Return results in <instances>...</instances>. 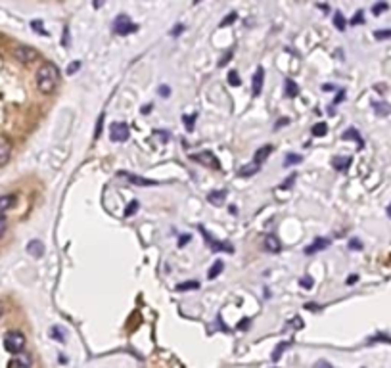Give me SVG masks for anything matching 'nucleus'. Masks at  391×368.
I'll return each instance as SVG.
<instances>
[{"instance_id": "f257e3e1", "label": "nucleus", "mask_w": 391, "mask_h": 368, "mask_svg": "<svg viewBox=\"0 0 391 368\" xmlns=\"http://www.w3.org/2000/svg\"><path fill=\"white\" fill-rule=\"evenodd\" d=\"M60 83V69L56 64L46 62L43 64V67L36 71V87L43 94H50L56 90Z\"/></svg>"}, {"instance_id": "f03ea898", "label": "nucleus", "mask_w": 391, "mask_h": 368, "mask_svg": "<svg viewBox=\"0 0 391 368\" xmlns=\"http://www.w3.org/2000/svg\"><path fill=\"white\" fill-rule=\"evenodd\" d=\"M4 349L12 355H22L25 349V336L17 330H10L4 336Z\"/></svg>"}, {"instance_id": "7ed1b4c3", "label": "nucleus", "mask_w": 391, "mask_h": 368, "mask_svg": "<svg viewBox=\"0 0 391 368\" xmlns=\"http://www.w3.org/2000/svg\"><path fill=\"white\" fill-rule=\"evenodd\" d=\"M113 31H115L117 35H130V33H134V31H138V25L136 23H132L129 20V15H117L115 17V22H113Z\"/></svg>"}, {"instance_id": "20e7f679", "label": "nucleus", "mask_w": 391, "mask_h": 368, "mask_svg": "<svg viewBox=\"0 0 391 368\" xmlns=\"http://www.w3.org/2000/svg\"><path fill=\"white\" fill-rule=\"evenodd\" d=\"M190 159L196 161V163H202V165H205V167H211V169H221V161L217 159V156H215L213 152H207V150L190 156Z\"/></svg>"}, {"instance_id": "39448f33", "label": "nucleus", "mask_w": 391, "mask_h": 368, "mask_svg": "<svg viewBox=\"0 0 391 368\" xmlns=\"http://www.w3.org/2000/svg\"><path fill=\"white\" fill-rule=\"evenodd\" d=\"M109 138H111L113 142H125V140L129 138V125L123 121L111 123V127H109Z\"/></svg>"}, {"instance_id": "423d86ee", "label": "nucleus", "mask_w": 391, "mask_h": 368, "mask_svg": "<svg viewBox=\"0 0 391 368\" xmlns=\"http://www.w3.org/2000/svg\"><path fill=\"white\" fill-rule=\"evenodd\" d=\"M14 56L17 62H22V64H31V62H35L36 58H38V52L33 48V46H25V44H22V46H17L14 50Z\"/></svg>"}, {"instance_id": "0eeeda50", "label": "nucleus", "mask_w": 391, "mask_h": 368, "mask_svg": "<svg viewBox=\"0 0 391 368\" xmlns=\"http://www.w3.org/2000/svg\"><path fill=\"white\" fill-rule=\"evenodd\" d=\"M198 228H200V232H202V236L205 238V242L209 244V247L213 249V251H228V253L234 251V247H232L230 244H226V242H219V240H215L213 236H209V232L205 230L202 224H200Z\"/></svg>"}, {"instance_id": "6e6552de", "label": "nucleus", "mask_w": 391, "mask_h": 368, "mask_svg": "<svg viewBox=\"0 0 391 368\" xmlns=\"http://www.w3.org/2000/svg\"><path fill=\"white\" fill-rule=\"evenodd\" d=\"M10 156H12V142H10V138L0 137V167L6 165L8 161H10Z\"/></svg>"}, {"instance_id": "1a4fd4ad", "label": "nucleus", "mask_w": 391, "mask_h": 368, "mask_svg": "<svg viewBox=\"0 0 391 368\" xmlns=\"http://www.w3.org/2000/svg\"><path fill=\"white\" fill-rule=\"evenodd\" d=\"M119 177H125L127 181H130L132 184H136V186H160V182L158 181H148V179H142V177H138V175L125 173V171H121Z\"/></svg>"}, {"instance_id": "9d476101", "label": "nucleus", "mask_w": 391, "mask_h": 368, "mask_svg": "<svg viewBox=\"0 0 391 368\" xmlns=\"http://www.w3.org/2000/svg\"><path fill=\"white\" fill-rule=\"evenodd\" d=\"M27 253H29L31 257H43L44 255V244L41 240H31L29 244H27Z\"/></svg>"}, {"instance_id": "9b49d317", "label": "nucleus", "mask_w": 391, "mask_h": 368, "mask_svg": "<svg viewBox=\"0 0 391 368\" xmlns=\"http://www.w3.org/2000/svg\"><path fill=\"white\" fill-rule=\"evenodd\" d=\"M263 81H265V69L263 67H257V71L253 75V96H259L261 90H263Z\"/></svg>"}, {"instance_id": "f8f14e48", "label": "nucleus", "mask_w": 391, "mask_h": 368, "mask_svg": "<svg viewBox=\"0 0 391 368\" xmlns=\"http://www.w3.org/2000/svg\"><path fill=\"white\" fill-rule=\"evenodd\" d=\"M328 245H330V240L328 238H317L311 245H309V247H307V249H305V253H307V255H312V253L326 249Z\"/></svg>"}, {"instance_id": "ddd939ff", "label": "nucleus", "mask_w": 391, "mask_h": 368, "mask_svg": "<svg viewBox=\"0 0 391 368\" xmlns=\"http://www.w3.org/2000/svg\"><path fill=\"white\" fill-rule=\"evenodd\" d=\"M263 245H265V249L270 253H278L280 249H282V245H280V242H278V238L276 236H272V234H267L265 236V242H263Z\"/></svg>"}, {"instance_id": "4468645a", "label": "nucleus", "mask_w": 391, "mask_h": 368, "mask_svg": "<svg viewBox=\"0 0 391 368\" xmlns=\"http://www.w3.org/2000/svg\"><path fill=\"white\" fill-rule=\"evenodd\" d=\"M332 165L338 171H347L349 167H351V158H347V156H336L332 159Z\"/></svg>"}, {"instance_id": "2eb2a0df", "label": "nucleus", "mask_w": 391, "mask_h": 368, "mask_svg": "<svg viewBox=\"0 0 391 368\" xmlns=\"http://www.w3.org/2000/svg\"><path fill=\"white\" fill-rule=\"evenodd\" d=\"M272 152V146H261L259 150L255 152V158H253V161L257 163V165H263L265 161H267V158H268V153Z\"/></svg>"}, {"instance_id": "dca6fc26", "label": "nucleus", "mask_w": 391, "mask_h": 368, "mask_svg": "<svg viewBox=\"0 0 391 368\" xmlns=\"http://www.w3.org/2000/svg\"><path fill=\"white\" fill-rule=\"evenodd\" d=\"M15 205V196L8 194V196H0V215L8 211L10 207H14Z\"/></svg>"}, {"instance_id": "f3484780", "label": "nucleus", "mask_w": 391, "mask_h": 368, "mask_svg": "<svg viewBox=\"0 0 391 368\" xmlns=\"http://www.w3.org/2000/svg\"><path fill=\"white\" fill-rule=\"evenodd\" d=\"M341 138L343 140H355L357 144H359V148H362L364 146V142H362V138H361V134L357 132V129H347L343 134H341Z\"/></svg>"}, {"instance_id": "a211bd4d", "label": "nucleus", "mask_w": 391, "mask_h": 368, "mask_svg": "<svg viewBox=\"0 0 391 368\" xmlns=\"http://www.w3.org/2000/svg\"><path fill=\"white\" fill-rule=\"evenodd\" d=\"M207 200H209V203H213V205H221L223 200H226V190H215V192H211V194L207 196Z\"/></svg>"}, {"instance_id": "6ab92c4d", "label": "nucleus", "mask_w": 391, "mask_h": 368, "mask_svg": "<svg viewBox=\"0 0 391 368\" xmlns=\"http://www.w3.org/2000/svg\"><path fill=\"white\" fill-rule=\"evenodd\" d=\"M259 169H261V165H257L255 161H251L249 165H244L242 169H240V177H251V175H255V173H259Z\"/></svg>"}, {"instance_id": "aec40b11", "label": "nucleus", "mask_w": 391, "mask_h": 368, "mask_svg": "<svg viewBox=\"0 0 391 368\" xmlns=\"http://www.w3.org/2000/svg\"><path fill=\"white\" fill-rule=\"evenodd\" d=\"M372 106H374V111L378 115H389L391 113V106L387 102H374Z\"/></svg>"}, {"instance_id": "412c9836", "label": "nucleus", "mask_w": 391, "mask_h": 368, "mask_svg": "<svg viewBox=\"0 0 391 368\" xmlns=\"http://www.w3.org/2000/svg\"><path fill=\"white\" fill-rule=\"evenodd\" d=\"M223 268H225V263H223V261H215V263H213V267L209 268V273H207V278H209V280L217 278V276L223 273Z\"/></svg>"}, {"instance_id": "4be33fe9", "label": "nucleus", "mask_w": 391, "mask_h": 368, "mask_svg": "<svg viewBox=\"0 0 391 368\" xmlns=\"http://www.w3.org/2000/svg\"><path fill=\"white\" fill-rule=\"evenodd\" d=\"M288 347H290V341H280V343L276 345V349H275V353H272V357H270V359H272V362L280 361V357H282V353L286 351V349H288Z\"/></svg>"}, {"instance_id": "5701e85b", "label": "nucleus", "mask_w": 391, "mask_h": 368, "mask_svg": "<svg viewBox=\"0 0 391 368\" xmlns=\"http://www.w3.org/2000/svg\"><path fill=\"white\" fill-rule=\"evenodd\" d=\"M284 85H286V96H290V98H296L297 94H299V87H297V85L291 79H286V83H284Z\"/></svg>"}, {"instance_id": "b1692460", "label": "nucleus", "mask_w": 391, "mask_h": 368, "mask_svg": "<svg viewBox=\"0 0 391 368\" xmlns=\"http://www.w3.org/2000/svg\"><path fill=\"white\" fill-rule=\"evenodd\" d=\"M50 336H52V339H56V341H62V343L65 341V332L62 326H52Z\"/></svg>"}, {"instance_id": "393cba45", "label": "nucleus", "mask_w": 391, "mask_h": 368, "mask_svg": "<svg viewBox=\"0 0 391 368\" xmlns=\"http://www.w3.org/2000/svg\"><path fill=\"white\" fill-rule=\"evenodd\" d=\"M200 288V282L198 280H188V282H182L177 286V292H188V289H198Z\"/></svg>"}, {"instance_id": "a878e982", "label": "nucleus", "mask_w": 391, "mask_h": 368, "mask_svg": "<svg viewBox=\"0 0 391 368\" xmlns=\"http://www.w3.org/2000/svg\"><path fill=\"white\" fill-rule=\"evenodd\" d=\"M334 25L338 27V31H345V25H347V22H345V17H343V14H341V12H336V14H334Z\"/></svg>"}, {"instance_id": "bb28decb", "label": "nucleus", "mask_w": 391, "mask_h": 368, "mask_svg": "<svg viewBox=\"0 0 391 368\" xmlns=\"http://www.w3.org/2000/svg\"><path fill=\"white\" fill-rule=\"evenodd\" d=\"M301 161H303V158H301L299 153H288V156H286V159H284V165H286V167L297 165V163H301Z\"/></svg>"}, {"instance_id": "cd10ccee", "label": "nucleus", "mask_w": 391, "mask_h": 368, "mask_svg": "<svg viewBox=\"0 0 391 368\" xmlns=\"http://www.w3.org/2000/svg\"><path fill=\"white\" fill-rule=\"evenodd\" d=\"M326 132H328L326 123H317V125L312 127V134H315V137H324Z\"/></svg>"}, {"instance_id": "c85d7f7f", "label": "nucleus", "mask_w": 391, "mask_h": 368, "mask_svg": "<svg viewBox=\"0 0 391 368\" xmlns=\"http://www.w3.org/2000/svg\"><path fill=\"white\" fill-rule=\"evenodd\" d=\"M136 211H138V202H136V200H132V202H130L129 205L125 207V213H123V215H125V217H132L134 213H136Z\"/></svg>"}, {"instance_id": "c756f323", "label": "nucleus", "mask_w": 391, "mask_h": 368, "mask_svg": "<svg viewBox=\"0 0 391 368\" xmlns=\"http://www.w3.org/2000/svg\"><path fill=\"white\" fill-rule=\"evenodd\" d=\"M196 117H198V113H192V115H184V123H186V130H188V132H192V130H194Z\"/></svg>"}, {"instance_id": "7c9ffc66", "label": "nucleus", "mask_w": 391, "mask_h": 368, "mask_svg": "<svg viewBox=\"0 0 391 368\" xmlns=\"http://www.w3.org/2000/svg\"><path fill=\"white\" fill-rule=\"evenodd\" d=\"M387 8H389V6H387L385 2H378V4H374V6H372V14H374V15H380L382 12H385Z\"/></svg>"}, {"instance_id": "2f4dec72", "label": "nucleus", "mask_w": 391, "mask_h": 368, "mask_svg": "<svg viewBox=\"0 0 391 368\" xmlns=\"http://www.w3.org/2000/svg\"><path fill=\"white\" fill-rule=\"evenodd\" d=\"M228 83H230L232 87H240V85H242V81H240L238 73H236V71L228 73Z\"/></svg>"}, {"instance_id": "473e14b6", "label": "nucleus", "mask_w": 391, "mask_h": 368, "mask_svg": "<svg viewBox=\"0 0 391 368\" xmlns=\"http://www.w3.org/2000/svg\"><path fill=\"white\" fill-rule=\"evenodd\" d=\"M374 36H376L378 41H385V38H391V29H380L374 33Z\"/></svg>"}, {"instance_id": "72a5a7b5", "label": "nucleus", "mask_w": 391, "mask_h": 368, "mask_svg": "<svg viewBox=\"0 0 391 368\" xmlns=\"http://www.w3.org/2000/svg\"><path fill=\"white\" fill-rule=\"evenodd\" d=\"M238 20V14L236 12H232V14H228V17H225L223 22H221V27H226V25H232V23Z\"/></svg>"}, {"instance_id": "f704fd0d", "label": "nucleus", "mask_w": 391, "mask_h": 368, "mask_svg": "<svg viewBox=\"0 0 391 368\" xmlns=\"http://www.w3.org/2000/svg\"><path fill=\"white\" fill-rule=\"evenodd\" d=\"M31 27H33V29H35L36 33H38V35H48V33H46V31H44V25H43V22H38V20H35V22L31 23Z\"/></svg>"}, {"instance_id": "c9c22d12", "label": "nucleus", "mask_w": 391, "mask_h": 368, "mask_svg": "<svg viewBox=\"0 0 391 368\" xmlns=\"http://www.w3.org/2000/svg\"><path fill=\"white\" fill-rule=\"evenodd\" d=\"M299 284H301L303 288L311 289V288H312V278H311V276H303V278L299 280Z\"/></svg>"}, {"instance_id": "e433bc0d", "label": "nucleus", "mask_w": 391, "mask_h": 368, "mask_svg": "<svg viewBox=\"0 0 391 368\" xmlns=\"http://www.w3.org/2000/svg\"><path fill=\"white\" fill-rule=\"evenodd\" d=\"M6 226H8L6 215H0V238L4 236V232H6Z\"/></svg>"}, {"instance_id": "4c0bfd02", "label": "nucleus", "mask_w": 391, "mask_h": 368, "mask_svg": "<svg viewBox=\"0 0 391 368\" xmlns=\"http://www.w3.org/2000/svg\"><path fill=\"white\" fill-rule=\"evenodd\" d=\"M79 69H81V62H75V64H71L67 67V75H73V73H77Z\"/></svg>"}, {"instance_id": "58836bf2", "label": "nucleus", "mask_w": 391, "mask_h": 368, "mask_svg": "<svg viewBox=\"0 0 391 368\" xmlns=\"http://www.w3.org/2000/svg\"><path fill=\"white\" fill-rule=\"evenodd\" d=\"M160 96H163V98H169V96H171V88L167 87V85H161V87H160Z\"/></svg>"}, {"instance_id": "ea45409f", "label": "nucleus", "mask_w": 391, "mask_h": 368, "mask_svg": "<svg viewBox=\"0 0 391 368\" xmlns=\"http://www.w3.org/2000/svg\"><path fill=\"white\" fill-rule=\"evenodd\" d=\"M102 123H104V113H102V115H100V119H98V123H96V132H94V138H100Z\"/></svg>"}, {"instance_id": "a19ab883", "label": "nucleus", "mask_w": 391, "mask_h": 368, "mask_svg": "<svg viewBox=\"0 0 391 368\" xmlns=\"http://www.w3.org/2000/svg\"><path fill=\"white\" fill-rule=\"evenodd\" d=\"M364 20H362V12H357L355 17L351 20V25H359V23H362Z\"/></svg>"}, {"instance_id": "79ce46f5", "label": "nucleus", "mask_w": 391, "mask_h": 368, "mask_svg": "<svg viewBox=\"0 0 391 368\" xmlns=\"http://www.w3.org/2000/svg\"><path fill=\"white\" fill-rule=\"evenodd\" d=\"M349 247H351V249H355V251L362 249V245H361V242H359V240H351V242H349Z\"/></svg>"}, {"instance_id": "37998d69", "label": "nucleus", "mask_w": 391, "mask_h": 368, "mask_svg": "<svg viewBox=\"0 0 391 368\" xmlns=\"http://www.w3.org/2000/svg\"><path fill=\"white\" fill-rule=\"evenodd\" d=\"M288 123H290V119H288V117H282V119H278V123H276L275 129H282V127H286Z\"/></svg>"}, {"instance_id": "c03bdc74", "label": "nucleus", "mask_w": 391, "mask_h": 368, "mask_svg": "<svg viewBox=\"0 0 391 368\" xmlns=\"http://www.w3.org/2000/svg\"><path fill=\"white\" fill-rule=\"evenodd\" d=\"M315 368H334V366L328 361H317L315 362Z\"/></svg>"}, {"instance_id": "a18cd8bd", "label": "nucleus", "mask_w": 391, "mask_h": 368, "mask_svg": "<svg viewBox=\"0 0 391 368\" xmlns=\"http://www.w3.org/2000/svg\"><path fill=\"white\" fill-rule=\"evenodd\" d=\"M182 31H184V25H174V27H173V31H171V35H173V36H177V35H181Z\"/></svg>"}, {"instance_id": "49530a36", "label": "nucleus", "mask_w": 391, "mask_h": 368, "mask_svg": "<svg viewBox=\"0 0 391 368\" xmlns=\"http://www.w3.org/2000/svg\"><path fill=\"white\" fill-rule=\"evenodd\" d=\"M294 181H296V175H291L288 181H284V182H282V186H280V188H290V186H291V182H294Z\"/></svg>"}, {"instance_id": "de8ad7c7", "label": "nucleus", "mask_w": 391, "mask_h": 368, "mask_svg": "<svg viewBox=\"0 0 391 368\" xmlns=\"http://www.w3.org/2000/svg\"><path fill=\"white\" fill-rule=\"evenodd\" d=\"M247 326H249V318H244V320H240V324H238V328H240V330H242V328H244V330H246Z\"/></svg>"}, {"instance_id": "09e8293b", "label": "nucleus", "mask_w": 391, "mask_h": 368, "mask_svg": "<svg viewBox=\"0 0 391 368\" xmlns=\"http://www.w3.org/2000/svg\"><path fill=\"white\" fill-rule=\"evenodd\" d=\"M152 104H146V106H142V113H148V111H152Z\"/></svg>"}, {"instance_id": "8fccbe9b", "label": "nucleus", "mask_w": 391, "mask_h": 368, "mask_svg": "<svg viewBox=\"0 0 391 368\" xmlns=\"http://www.w3.org/2000/svg\"><path fill=\"white\" fill-rule=\"evenodd\" d=\"M357 280H359V276H357V275H351V276L347 278V284H355Z\"/></svg>"}, {"instance_id": "3c124183", "label": "nucleus", "mask_w": 391, "mask_h": 368, "mask_svg": "<svg viewBox=\"0 0 391 368\" xmlns=\"http://www.w3.org/2000/svg\"><path fill=\"white\" fill-rule=\"evenodd\" d=\"M230 56H232V52H228V54H226L225 58H223V60H221V62H219V65H225V64H226V60H230Z\"/></svg>"}, {"instance_id": "603ef678", "label": "nucleus", "mask_w": 391, "mask_h": 368, "mask_svg": "<svg viewBox=\"0 0 391 368\" xmlns=\"http://www.w3.org/2000/svg\"><path fill=\"white\" fill-rule=\"evenodd\" d=\"M188 240H190L188 234H186V236H182V238L179 240V245H184V244H186V242H188Z\"/></svg>"}, {"instance_id": "864d4df0", "label": "nucleus", "mask_w": 391, "mask_h": 368, "mask_svg": "<svg viewBox=\"0 0 391 368\" xmlns=\"http://www.w3.org/2000/svg\"><path fill=\"white\" fill-rule=\"evenodd\" d=\"M387 215L391 217V203H389V205H387Z\"/></svg>"}, {"instance_id": "5fc2aeb1", "label": "nucleus", "mask_w": 391, "mask_h": 368, "mask_svg": "<svg viewBox=\"0 0 391 368\" xmlns=\"http://www.w3.org/2000/svg\"><path fill=\"white\" fill-rule=\"evenodd\" d=\"M0 317H2V303H0Z\"/></svg>"}]
</instances>
